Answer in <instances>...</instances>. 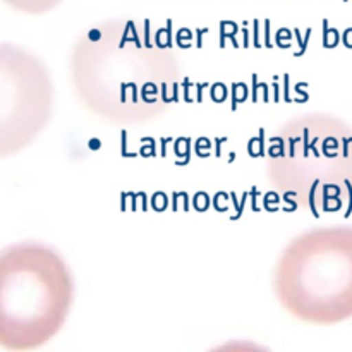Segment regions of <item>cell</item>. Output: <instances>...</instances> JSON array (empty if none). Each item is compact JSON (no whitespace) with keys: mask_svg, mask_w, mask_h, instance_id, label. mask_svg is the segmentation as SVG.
<instances>
[{"mask_svg":"<svg viewBox=\"0 0 352 352\" xmlns=\"http://www.w3.org/2000/svg\"><path fill=\"white\" fill-rule=\"evenodd\" d=\"M208 352H270L267 347L260 346L251 340H229L226 344L213 347Z\"/></svg>","mask_w":352,"mask_h":352,"instance_id":"obj_4","label":"cell"},{"mask_svg":"<svg viewBox=\"0 0 352 352\" xmlns=\"http://www.w3.org/2000/svg\"><path fill=\"white\" fill-rule=\"evenodd\" d=\"M278 302L311 325L352 318V227H322L296 236L274 274Z\"/></svg>","mask_w":352,"mask_h":352,"instance_id":"obj_2","label":"cell"},{"mask_svg":"<svg viewBox=\"0 0 352 352\" xmlns=\"http://www.w3.org/2000/svg\"><path fill=\"white\" fill-rule=\"evenodd\" d=\"M74 298L60 254L38 243L12 244L0 256V344L30 352L50 342L67 320Z\"/></svg>","mask_w":352,"mask_h":352,"instance_id":"obj_1","label":"cell"},{"mask_svg":"<svg viewBox=\"0 0 352 352\" xmlns=\"http://www.w3.org/2000/svg\"><path fill=\"white\" fill-rule=\"evenodd\" d=\"M316 150H311L301 119L291 127L294 143L280 134L272 151V181L285 195L311 210H336L352 198V129L340 120L313 116Z\"/></svg>","mask_w":352,"mask_h":352,"instance_id":"obj_3","label":"cell"}]
</instances>
